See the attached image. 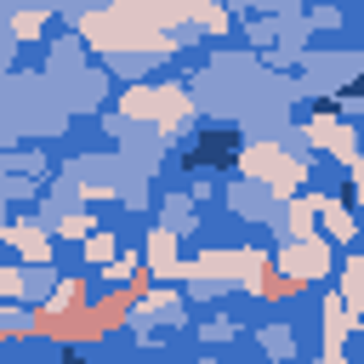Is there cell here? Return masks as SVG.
<instances>
[{"mask_svg":"<svg viewBox=\"0 0 364 364\" xmlns=\"http://www.w3.org/2000/svg\"><path fill=\"white\" fill-rule=\"evenodd\" d=\"M205 136H210V142H205V148H193V154H188V159H193V165H199V159H216V165H228V159H233V154H239V142H233V131H205Z\"/></svg>","mask_w":364,"mask_h":364,"instance_id":"obj_1","label":"cell"}]
</instances>
